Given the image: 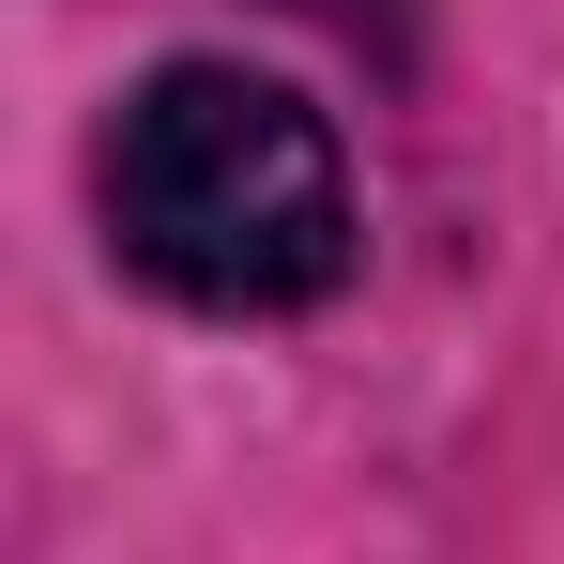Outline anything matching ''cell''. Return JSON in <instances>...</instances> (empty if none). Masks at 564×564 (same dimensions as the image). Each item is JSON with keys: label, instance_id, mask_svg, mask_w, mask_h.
Segmentation results:
<instances>
[{"label": "cell", "instance_id": "1", "mask_svg": "<svg viewBox=\"0 0 564 564\" xmlns=\"http://www.w3.org/2000/svg\"><path fill=\"white\" fill-rule=\"evenodd\" d=\"M107 260L184 321H305L351 290V153L260 62H153L93 138Z\"/></svg>", "mask_w": 564, "mask_h": 564}]
</instances>
